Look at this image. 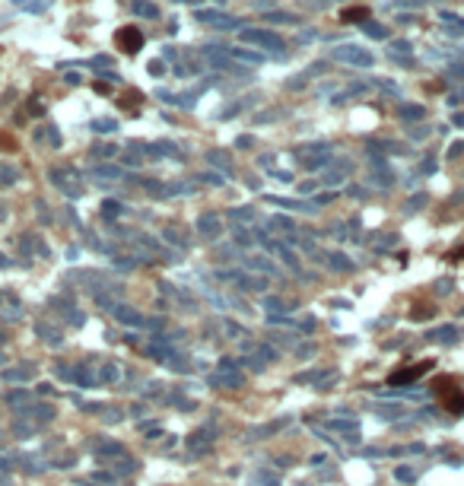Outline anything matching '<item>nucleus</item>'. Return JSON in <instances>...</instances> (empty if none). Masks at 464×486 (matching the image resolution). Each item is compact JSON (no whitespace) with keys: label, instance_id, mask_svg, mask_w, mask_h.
Returning <instances> with one entry per match:
<instances>
[{"label":"nucleus","instance_id":"7ed1b4c3","mask_svg":"<svg viewBox=\"0 0 464 486\" xmlns=\"http://www.w3.org/2000/svg\"><path fill=\"white\" fill-rule=\"evenodd\" d=\"M115 42L121 45V51H127V54H134V51H140V45H144V35H140L137 29H130V26H124V29H118V35H115Z\"/></svg>","mask_w":464,"mask_h":486},{"label":"nucleus","instance_id":"f03ea898","mask_svg":"<svg viewBox=\"0 0 464 486\" xmlns=\"http://www.w3.org/2000/svg\"><path fill=\"white\" fill-rule=\"evenodd\" d=\"M433 369V362L430 359H423V362H416V365H404V369H398L395 375L388 378L391 385H410V382H416V378H420L423 372H430Z\"/></svg>","mask_w":464,"mask_h":486},{"label":"nucleus","instance_id":"f257e3e1","mask_svg":"<svg viewBox=\"0 0 464 486\" xmlns=\"http://www.w3.org/2000/svg\"><path fill=\"white\" fill-rule=\"evenodd\" d=\"M436 394H439V400H442V407L448 413H464V391L455 385V378H439Z\"/></svg>","mask_w":464,"mask_h":486},{"label":"nucleus","instance_id":"6e6552de","mask_svg":"<svg viewBox=\"0 0 464 486\" xmlns=\"http://www.w3.org/2000/svg\"><path fill=\"white\" fill-rule=\"evenodd\" d=\"M366 32H369V35H385V29H378V26H372V22H366Z\"/></svg>","mask_w":464,"mask_h":486},{"label":"nucleus","instance_id":"39448f33","mask_svg":"<svg viewBox=\"0 0 464 486\" xmlns=\"http://www.w3.org/2000/svg\"><path fill=\"white\" fill-rule=\"evenodd\" d=\"M334 57H340V61H353V64H372V57H369L366 51H360V48H337Z\"/></svg>","mask_w":464,"mask_h":486},{"label":"nucleus","instance_id":"0eeeda50","mask_svg":"<svg viewBox=\"0 0 464 486\" xmlns=\"http://www.w3.org/2000/svg\"><path fill=\"white\" fill-rule=\"evenodd\" d=\"M366 16H369V10H363V7L360 10H343V19L347 22H363Z\"/></svg>","mask_w":464,"mask_h":486},{"label":"nucleus","instance_id":"1a4fd4ad","mask_svg":"<svg viewBox=\"0 0 464 486\" xmlns=\"http://www.w3.org/2000/svg\"><path fill=\"white\" fill-rule=\"evenodd\" d=\"M455 257H464V248H461V251H455V254H451V260H455Z\"/></svg>","mask_w":464,"mask_h":486},{"label":"nucleus","instance_id":"20e7f679","mask_svg":"<svg viewBox=\"0 0 464 486\" xmlns=\"http://www.w3.org/2000/svg\"><path fill=\"white\" fill-rule=\"evenodd\" d=\"M242 39L258 42V45H267V48H280V45H283L273 32H264V29H248V32H242Z\"/></svg>","mask_w":464,"mask_h":486},{"label":"nucleus","instance_id":"423d86ee","mask_svg":"<svg viewBox=\"0 0 464 486\" xmlns=\"http://www.w3.org/2000/svg\"><path fill=\"white\" fill-rule=\"evenodd\" d=\"M130 10H134L137 16H153V19L159 16V10L153 7V4H147V0H134V4H130Z\"/></svg>","mask_w":464,"mask_h":486}]
</instances>
